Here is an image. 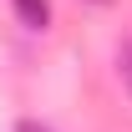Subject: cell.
<instances>
[{"mask_svg":"<svg viewBox=\"0 0 132 132\" xmlns=\"http://www.w3.org/2000/svg\"><path fill=\"white\" fill-rule=\"evenodd\" d=\"M15 132H51V127H41V122H20Z\"/></svg>","mask_w":132,"mask_h":132,"instance_id":"7a4b0ae2","label":"cell"},{"mask_svg":"<svg viewBox=\"0 0 132 132\" xmlns=\"http://www.w3.org/2000/svg\"><path fill=\"white\" fill-rule=\"evenodd\" d=\"M15 15H20V26H31V31H46L51 5L46 0H15Z\"/></svg>","mask_w":132,"mask_h":132,"instance_id":"6da1fadb","label":"cell"}]
</instances>
